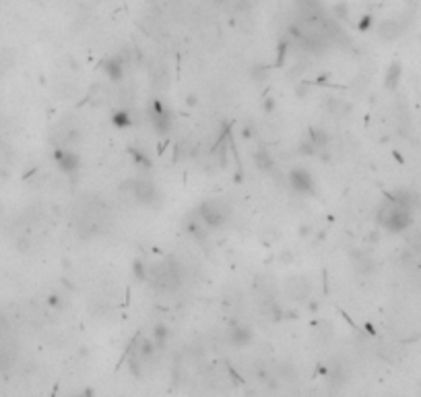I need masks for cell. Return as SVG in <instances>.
<instances>
[{"label": "cell", "mask_w": 421, "mask_h": 397, "mask_svg": "<svg viewBox=\"0 0 421 397\" xmlns=\"http://www.w3.org/2000/svg\"><path fill=\"white\" fill-rule=\"evenodd\" d=\"M411 222H413V211L399 205L393 199L380 209V224L388 232H403L411 226Z\"/></svg>", "instance_id": "1"}, {"label": "cell", "mask_w": 421, "mask_h": 397, "mask_svg": "<svg viewBox=\"0 0 421 397\" xmlns=\"http://www.w3.org/2000/svg\"><path fill=\"white\" fill-rule=\"evenodd\" d=\"M196 216L200 218V222L208 230H217V228L225 226V222H227V209L219 201H204L198 205Z\"/></svg>", "instance_id": "2"}, {"label": "cell", "mask_w": 421, "mask_h": 397, "mask_svg": "<svg viewBox=\"0 0 421 397\" xmlns=\"http://www.w3.org/2000/svg\"><path fill=\"white\" fill-rule=\"evenodd\" d=\"M151 122H153V129L159 133V135H167L169 129H171V112L163 106L161 100H155L153 106H151Z\"/></svg>", "instance_id": "3"}, {"label": "cell", "mask_w": 421, "mask_h": 397, "mask_svg": "<svg viewBox=\"0 0 421 397\" xmlns=\"http://www.w3.org/2000/svg\"><path fill=\"white\" fill-rule=\"evenodd\" d=\"M289 185L293 191L302 193V195H314V178L304 168H295L289 172Z\"/></svg>", "instance_id": "4"}, {"label": "cell", "mask_w": 421, "mask_h": 397, "mask_svg": "<svg viewBox=\"0 0 421 397\" xmlns=\"http://www.w3.org/2000/svg\"><path fill=\"white\" fill-rule=\"evenodd\" d=\"M132 195L141 203L149 205V203H153L157 199V187L151 180H132Z\"/></svg>", "instance_id": "5"}, {"label": "cell", "mask_w": 421, "mask_h": 397, "mask_svg": "<svg viewBox=\"0 0 421 397\" xmlns=\"http://www.w3.org/2000/svg\"><path fill=\"white\" fill-rule=\"evenodd\" d=\"M54 160L58 164V168L66 172V174H73L79 170L81 166V158L77 154H73V151H66V149H56L54 151Z\"/></svg>", "instance_id": "6"}, {"label": "cell", "mask_w": 421, "mask_h": 397, "mask_svg": "<svg viewBox=\"0 0 421 397\" xmlns=\"http://www.w3.org/2000/svg\"><path fill=\"white\" fill-rule=\"evenodd\" d=\"M229 344L231 346H235V348H244V346H248L250 342H252V331L248 329V327H233L231 331H229Z\"/></svg>", "instance_id": "7"}, {"label": "cell", "mask_w": 421, "mask_h": 397, "mask_svg": "<svg viewBox=\"0 0 421 397\" xmlns=\"http://www.w3.org/2000/svg\"><path fill=\"white\" fill-rule=\"evenodd\" d=\"M103 69H106V75L112 81H122L124 79V60L122 58H118V56L110 58L108 63L103 65Z\"/></svg>", "instance_id": "8"}, {"label": "cell", "mask_w": 421, "mask_h": 397, "mask_svg": "<svg viewBox=\"0 0 421 397\" xmlns=\"http://www.w3.org/2000/svg\"><path fill=\"white\" fill-rule=\"evenodd\" d=\"M254 164L262 172H273V168H275V160H273V156H270L266 149L256 151V154H254Z\"/></svg>", "instance_id": "9"}, {"label": "cell", "mask_w": 421, "mask_h": 397, "mask_svg": "<svg viewBox=\"0 0 421 397\" xmlns=\"http://www.w3.org/2000/svg\"><path fill=\"white\" fill-rule=\"evenodd\" d=\"M308 139H310V143H312L316 149L326 147V145H328V141H330L328 133H326L324 129H318V127H312V129L308 131Z\"/></svg>", "instance_id": "10"}, {"label": "cell", "mask_w": 421, "mask_h": 397, "mask_svg": "<svg viewBox=\"0 0 421 397\" xmlns=\"http://www.w3.org/2000/svg\"><path fill=\"white\" fill-rule=\"evenodd\" d=\"M112 125L116 129H128L132 127V118H130V112L128 110H118L112 114Z\"/></svg>", "instance_id": "11"}, {"label": "cell", "mask_w": 421, "mask_h": 397, "mask_svg": "<svg viewBox=\"0 0 421 397\" xmlns=\"http://www.w3.org/2000/svg\"><path fill=\"white\" fill-rule=\"evenodd\" d=\"M399 34H401V25H399L397 21H386V23H382V27H380V36H382L384 40H395Z\"/></svg>", "instance_id": "12"}, {"label": "cell", "mask_w": 421, "mask_h": 397, "mask_svg": "<svg viewBox=\"0 0 421 397\" xmlns=\"http://www.w3.org/2000/svg\"><path fill=\"white\" fill-rule=\"evenodd\" d=\"M289 290H291V294L295 296V300H304V298H308V292H310V288H308V284L306 282H299V280H291L289 282Z\"/></svg>", "instance_id": "13"}, {"label": "cell", "mask_w": 421, "mask_h": 397, "mask_svg": "<svg viewBox=\"0 0 421 397\" xmlns=\"http://www.w3.org/2000/svg\"><path fill=\"white\" fill-rule=\"evenodd\" d=\"M128 154L132 156V160L141 166V168H151L153 166V162H151V158H149L145 151H141V149H136V147H128Z\"/></svg>", "instance_id": "14"}, {"label": "cell", "mask_w": 421, "mask_h": 397, "mask_svg": "<svg viewBox=\"0 0 421 397\" xmlns=\"http://www.w3.org/2000/svg\"><path fill=\"white\" fill-rule=\"evenodd\" d=\"M399 77H401V65L399 63H395V65H390V69H388V73H386V87L388 89H395L397 85H399Z\"/></svg>", "instance_id": "15"}, {"label": "cell", "mask_w": 421, "mask_h": 397, "mask_svg": "<svg viewBox=\"0 0 421 397\" xmlns=\"http://www.w3.org/2000/svg\"><path fill=\"white\" fill-rule=\"evenodd\" d=\"M153 342H155V348L157 350H163L165 348V342H167V338H169V331H167V327L165 325H157L155 327V333H153Z\"/></svg>", "instance_id": "16"}, {"label": "cell", "mask_w": 421, "mask_h": 397, "mask_svg": "<svg viewBox=\"0 0 421 397\" xmlns=\"http://www.w3.org/2000/svg\"><path fill=\"white\" fill-rule=\"evenodd\" d=\"M155 352H157L155 342H151V340H143V342H141V346H138V354H141V358H143V360H151Z\"/></svg>", "instance_id": "17"}, {"label": "cell", "mask_w": 421, "mask_h": 397, "mask_svg": "<svg viewBox=\"0 0 421 397\" xmlns=\"http://www.w3.org/2000/svg\"><path fill=\"white\" fill-rule=\"evenodd\" d=\"M132 271H134L136 280H141V282H145V280H147V269H145L143 261H134V265H132Z\"/></svg>", "instance_id": "18"}, {"label": "cell", "mask_w": 421, "mask_h": 397, "mask_svg": "<svg viewBox=\"0 0 421 397\" xmlns=\"http://www.w3.org/2000/svg\"><path fill=\"white\" fill-rule=\"evenodd\" d=\"M48 304H50V307H54V309H64L66 307V300L62 296H58V294H52L48 298Z\"/></svg>", "instance_id": "19"}, {"label": "cell", "mask_w": 421, "mask_h": 397, "mask_svg": "<svg viewBox=\"0 0 421 397\" xmlns=\"http://www.w3.org/2000/svg\"><path fill=\"white\" fill-rule=\"evenodd\" d=\"M370 27H372V15H364L362 19H359V23H357V29H359V32H368Z\"/></svg>", "instance_id": "20"}, {"label": "cell", "mask_w": 421, "mask_h": 397, "mask_svg": "<svg viewBox=\"0 0 421 397\" xmlns=\"http://www.w3.org/2000/svg\"><path fill=\"white\" fill-rule=\"evenodd\" d=\"M262 110H264L266 114H273V112L277 110V104H275V100H273V98H266V100L262 102Z\"/></svg>", "instance_id": "21"}, {"label": "cell", "mask_w": 421, "mask_h": 397, "mask_svg": "<svg viewBox=\"0 0 421 397\" xmlns=\"http://www.w3.org/2000/svg\"><path fill=\"white\" fill-rule=\"evenodd\" d=\"M314 151H316V147H314L310 141H308V143H302V145H299V154H302V156H312Z\"/></svg>", "instance_id": "22"}, {"label": "cell", "mask_w": 421, "mask_h": 397, "mask_svg": "<svg viewBox=\"0 0 421 397\" xmlns=\"http://www.w3.org/2000/svg\"><path fill=\"white\" fill-rule=\"evenodd\" d=\"M411 247H413V251L421 253V234H417V236L411 238Z\"/></svg>", "instance_id": "23"}, {"label": "cell", "mask_w": 421, "mask_h": 397, "mask_svg": "<svg viewBox=\"0 0 421 397\" xmlns=\"http://www.w3.org/2000/svg\"><path fill=\"white\" fill-rule=\"evenodd\" d=\"M194 104H196V98H194V96H190V98H188V106H194Z\"/></svg>", "instance_id": "24"}, {"label": "cell", "mask_w": 421, "mask_h": 397, "mask_svg": "<svg viewBox=\"0 0 421 397\" xmlns=\"http://www.w3.org/2000/svg\"><path fill=\"white\" fill-rule=\"evenodd\" d=\"M213 3H215V5H225L227 0H213Z\"/></svg>", "instance_id": "25"}]
</instances>
